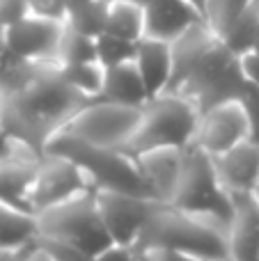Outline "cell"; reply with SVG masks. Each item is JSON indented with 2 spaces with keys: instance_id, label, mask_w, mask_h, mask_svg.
<instances>
[{
  "instance_id": "1",
  "label": "cell",
  "mask_w": 259,
  "mask_h": 261,
  "mask_svg": "<svg viewBox=\"0 0 259 261\" xmlns=\"http://www.w3.org/2000/svg\"><path fill=\"white\" fill-rule=\"evenodd\" d=\"M90 99L73 90L55 60L30 62L5 53L0 64V126L16 142L46 153L50 140Z\"/></svg>"
},
{
  "instance_id": "2",
  "label": "cell",
  "mask_w": 259,
  "mask_h": 261,
  "mask_svg": "<svg viewBox=\"0 0 259 261\" xmlns=\"http://www.w3.org/2000/svg\"><path fill=\"white\" fill-rule=\"evenodd\" d=\"M172 58L174 71L168 92L191 99L200 115L220 103L241 101L248 90L241 58H237L206 23L195 25L174 41Z\"/></svg>"
},
{
  "instance_id": "3",
  "label": "cell",
  "mask_w": 259,
  "mask_h": 261,
  "mask_svg": "<svg viewBox=\"0 0 259 261\" xmlns=\"http://www.w3.org/2000/svg\"><path fill=\"white\" fill-rule=\"evenodd\" d=\"M136 254L172 250L197 261H229L227 225L214 218L186 213L172 204H159L133 243Z\"/></svg>"
},
{
  "instance_id": "4",
  "label": "cell",
  "mask_w": 259,
  "mask_h": 261,
  "mask_svg": "<svg viewBox=\"0 0 259 261\" xmlns=\"http://www.w3.org/2000/svg\"><path fill=\"white\" fill-rule=\"evenodd\" d=\"M200 110L191 99L177 92H163L145 103L138 133L124 149L128 156L159 147L188 149L195 142Z\"/></svg>"
},
{
  "instance_id": "5",
  "label": "cell",
  "mask_w": 259,
  "mask_h": 261,
  "mask_svg": "<svg viewBox=\"0 0 259 261\" xmlns=\"http://www.w3.org/2000/svg\"><path fill=\"white\" fill-rule=\"evenodd\" d=\"M35 220L37 239L73 245L90 257L115 245L101 220L94 190L35 213Z\"/></svg>"
},
{
  "instance_id": "6",
  "label": "cell",
  "mask_w": 259,
  "mask_h": 261,
  "mask_svg": "<svg viewBox=\"0 0 259 261\" xmlns=\"http://www.w3.org/2000/svg\"><path fill=\"white\" fill-rule=\"evenodd\" d=\"M142 108L94 99L83 106L60 133L90 147L124 151L138 133Z\"/></svg>"
},
{
  "instance_id": "7",
  "label": "cell",
  "mask_w": 259,
  "mask_h": 261,
  "mask_svg": "<svg viewBox=\"0 0 259 261\" xmlns=\"http://www.w3.org/2000/svg\"><path fill=\"white\" fill-rule=\"evenodd\" d=\"M170 204L186 213L214 218V220L227 225L232 218V195L220 184L214 156L204 153L197 147L186 149L182 179H179V186Z\"/></svg>"
},
{
  "instance_id": "8",
  "label": "cell",
  "mask_w": 259,
  "mask_h": 261,
  "mask_svg": "<svg viewBox=\"0 0 259 261\" xmlns=\"http://www.w3.org/2000/svg\"><path fill=\"white\" fill-rule=\"evenodd\" d=\"M90 190H94V184L85 167L64 153L46 151L41 156L39 170L28 193V208L32 213H39L83 193H90Z\"/></svg>"
},
{
  "instance_id": "9",
  "label": "cell",
  "mask_w": 259,
  "mask_h": 261,
  "mask_svg": "<svg viewBox=\"0 0 259 261\" xmlns=\"http://www.w3.org/2000/svg\"><path fill=\"white\" fill-rule=\"evenodd\" d=\"M94 195L110 241L115 245H126V248H133L154 208L163 204L147 195L115 188H94Z\"/></svg>"
},
{
  "instance_id": "10",
  "label": "cell",
  "mask_w": 259,
  "mask_h": 261,
  "mask_svg": "<svg viewBox=\"0 0 259 261\" xmlns=\"http://www.w3.org/2000/svg\"><path fill=\"white\" fill-rule=\"evenodd\" d=\"M246 140H252V128L246 110H243V103L229 101V103H220L200 115L193 147L216 158Z\"/></svg>"
},
{
  "instance_id": "11",
  "label": "cell",
  "mask_w": 259,
  "mask_h": 261,
  "mask_svg": "<svg viewBox=\"0 0 259 261\" xmlns=\"http://www.w3.org/2000/svg\"><path fill=\"white\" fill-rule=\"evenodd\" d=\"M64 32L62 21H50L28 14L21 21L5 28V53L30 62H58L60 39Z\"/></svg>"
},
{
  "instance_id": "12",
  "label": "cell",
  "mask_w": 259,
  "mask_h": 261,
  "mask_svg": "<svg viewBox=\"0 0 259 261\" xmlns=\"http://www.w3.org/2000/svg\"><path fill=\"white\" fill-rule=\"evenodd\" d=\"M133 161H136L138 172H140L151 197L163 204L172 202L174 190H177L179 179H182L184 163H186V149H177V147L147 149V151L133 156Z\"/></svg>"
},
{
  "instance_id": "13",
  "label": "cell",
  "mask_w": 259,
  "mask_h": 261,
  "mask_svg": "<svg viewBox=\"0 0 259 261\" xmlns=\"http://www.w3.org/2000/svg\"><path fill=\"white\" fill-rule=\"evenodd\" d=\"M200 23L204 16L184 0H151L145 7V37L165 44H174Z\"/></svg>"
},
{
  "instance_id": "14",
  "label": "cell",
  "mask_w": 259,
  "mask_h": 261,
  "mask_svg": "<svg viewBox=\"0 0 259 261\" xmlns=\"http://www.w3.org/2000/svg\"><path fill=\"white\" fill-rule=\"evenodd\" d=\"M227 248L229 261H259V204L252 193L232 195Z\"/></svg>"
},
{
  "instance_id": "15",
  "label": "cell",
  "mask_w": 259,
  "mask_h": 261,
  "mask_svg": "<svg viewBox=\"0 0 259 261\" xmlns=\"http://www.w3.org/2000/svg\"><path fill=\"white\" fill-rule=\"evenodd\" d=\"M220 184L229 195H248L259 184V142H246L214 158Z\"/></svg>"
},
{
  "instance_id": "16",
  "label": "cell",
  "mask_w": 259,
  "mask_h": 261,
  "mask_svg": "<svg viewBox=\"0 0 259 261\" xmlns=\"http://www.w3.org/2000/svg\"><path fill=\"white\" fill-rule=\"evenodd\" d=\"M136 67L140 71L145 87L149 92V99L163 94L170 90L174 71V58H172V44H165L159 39H149L142 37L138 41V53H136Z\"/></svg>"
},
{
  "instance_id": "17",
  "label": "cell",
  "mask_w": 259,
  "mask_h": 261,
  "mask_svg": "<svg viewBox=\"0 0 259 261\" xmlns=\"http://www.w3.org/2000/svg\"><path fill=\"white\" fill-rule=\"evenodd\" d=\"M99 99L110 101V103L142 108L149 101V92H147L145 81H142L136 62H126V64H117V67L106 69V81H103V90H101Z\"/></svg>"
},
{
  "instance_id": "18",
  "label": "cell",
  "mask_w": 259,
  "mask_h": 261,
  "mask_svg": "<svg viewBox=\"0 0 259 261\" xmlns=\"http://www.w3.org/2000/svg\"><path fill=\"white\" fill-rule=\"evenodd\" d=\"M37 241L35 213L0 199V250H23Z\"/></svg>"
},
{
  "instance_id": "19",
  "label": "cell",
  "mask_w": 259,
  "mask_h": 261,
  "mask_svg": "<svg viewBox=\"0 0 259 261\" xmlns=\"http://www.w3.org/2000/svg\"><path fill=\"white\" fill-rule=\"evenodd\" d=\"M106 32L122 39L140 41L145 37V7L128 0H110Z\"/></svg>"
},
{
  "instance_id": "20",
  "label": "cell",
  "mask_w": 259,
  "mask_h": 261,
  "mask_svg": "<svg viewBox=\"0 0 259 261\" xmlns=\"http://www.w3.org/2000/svg\"><path fill=\"white\" fill-rule=\"evenodd\" d=\"M257 39H259V9H257V0H255L252 7L227 30V35L223 37V44L237 58H243V55L252 53Z\"/></svg>"
},
{
  "instance_id": "21",
  "label": "cell",
  "mask_w": 259,
  "mask_h": 261,
  "mask_svg": "<svg viewBox=\"0 0 259 261\" xmlns=\"http://www.w3.org/2000/svg\"><path fill=\"white\" fill-rule=\"evenodd\" d=\"M255 0H209L204 9V23L214 35L223 39L227 30L252 7Z\"/></svg>"
},
{
  "instance_id": "22",
  "label": "cell",
  "mask_w": 259,
  "mask_h": 261,
  "mask_svg": "<svg viewBox=\"0 0 259 261\" xmlns=\"http://www.w3.org/2000/svg\"><path fill=\"white\" fill-rule=\"evenodd\" d=\"M62 73L67 78V83L78 90L85 99L94 101L101 96L106 81V67H101L99 62H85V64H60Z\"/></svg>"
},
{
  "instance_id": "23",
  "label": "cell",
  "mask_w": 259,
  "mask_h": 261,
  "mask_svg": "<svg viewBox=\"0 0 259 261\" xmlns=\"http://www.w3.org/2000/svg\"><path fill=\"white\" fill-rule=\"evenodd\" d=\"M58 62L60 64L99 62V60H96V39L73 30L71 25L64 23V32H62L60 50H58Z\"/></svg>"
},
{
  "instance_id": "24",
  "label": "cell",
  "mask_w": 259,
  "mask_h": 261,
  "mask_svg": "<svg viewBox=\"0 0 259 261\" xmlns=\"http://www.w3.org/2000/svg\"><path fill=\"white\" fill-rule=\"evenodd\" d=\"M136 53H138V41L122 39V37L108 35V32L96 37V60H99V64L106 69L133 62Z\"/></svg>"
},
{
  "instance_id": "25",
  "label": "cell",
  "mask_w": 259,
  "mask_h": 261,
  "mask_svg": "<svg viewBox=\"0 0 259 261\" xmlns=\"http://www.w3.org/2000/svg\"><path fill=\"white\" fill-rule=\"evenodd\" d=\"M108 9H110V0H94L92 5L83 7L81 12L69 14L64 23L71 25L73 30L96 39V37H101L106 32V25H108Z\"/></svg>"
},
{
  "instance_id": "26",
  "label": "cell",
  "mask_w": 259,
  "mask_h": 261,
  "mask_svg": "<svg viewBox=\"0 0 259 261\" xmlns=\"http://www.w3.org/2000/svg\"><path fill=\"white\" fill-rule=\"evenodd\" d=\"M37 243L48 252V257L53 261H92L90 254H85L83 250L73 248V245L58 243V241H46V239H37Z\"/></svg>"
},
{
  "instance_id": "27",
  "label": "cell",
  "mask_w": 259,
  "mask_h": 261,
  "mask_svg": "<svg viewBox=\"0 0 259 261\" xmlns=\"http://www.w3.org/2000/svg\"><path fill=\"white\" fill-rule=\"evenodd\" d=\"M30 14L50 21H67V0H30Z\"/></svg>"
},
{
  "instance_id": "28",
  "label": "cell",
  "mask_w": 259,
  "mask_h": 261,
  "mask_svg": "<svg viewBox=\"0 0 259 261\" xmlns=\"http://www.w3.org/2000/svg\"><path fill=\"white\" fill-rule=\"evenodd\" d=\"M30 14V0H0V28L21 21Z\"/></svg>"
},
{
  "instance_id": "29",
  "label": "cell",
  "mask_w": 259,
  "mask_h": 261,
  "mask_svg": "<svg viewBox=\"0 0 259 261\" xmlns=\"http://www.w3.org/2000/svg\"><path fill=\"white\" fill-rule=\"evenodd\" d=\"M241 103H243V110H246V115H248V122H250L252 140L259 142V87L248 83V90L243 92Z\"/></svg>"
},
{
  "instance_id": "30",
  "label": "cell",
  "mask_w": 259,
  "mask_h": 261,
  "mask_svg": "<svg viewBox=\"0 0 259 261\" xmlns=\"http://www.w3.org/2000/svg\"><path fill=\"white\" fill-rule=\"evenodd\" d=\"M92 261H140L133 248H126V245H110L103 252L94 254Z\"/></svg>"
},
{
  "instance_id": "31",
  "label": "cell",
  "mask_w": 259,
  "mask_h": 261,
  "mask_svg": "<svg viewBox=\"0 0 259 261\" xmlns=\"http://www.w3.org/2000/svg\"><path fill=\"white\" fill-rule=\"evenodd\" d=\"M138 259L140 261H197L182 252H172V250H149V252L138 254Z\"/></svg>"
},
{
  "instance_id": "32",
  "label": "cell",
  "mask_w": 259,
  "mask_h": 261,
  "mask_svg": "<svg viewBox=\"0 0 259 261\" xmlns=\"http://www.w3.org/2000/svg\"><path fill=\"white\" fill-rule=\"evenodd\" d=\"M241 69H243V76L250 85L259 87V55L255 53H248L241 58Z\"/></svg>"
},
{
  "instance_id": "33",
  "label": "cell",
  "mask_w": 259,
  "mask_h": 261,
  "mask_svg": "<svg viewBox=\"0 0 259 261\" xmlns=\"http://www.w3.org/2000/svg\"><path fill=\"white\" fill-rule=\"evenodd\" d=\"M16 261H53L48 257V252H46L44 248H41L39 243H32V245H28L25 250H23L21 254H18V259Z\"/></svg>"
},
{
  "instance_id": "34",
  "label": "cell",
  "mask_w": 259,
  "mask_h": 261,
  "mask_svg": "<svg viewBox=\"0 0 259 261\" xmlns=\"http://www.w3.org/2000/svg\"><path fill=\"white\" fill-rule=\"evenodd\" d=\"M92 3H94V0H67V16L81 12L83 7H87V5H92Z\"/></svg>"
},
{
  "instance_id": "35",
  "label": "cell",
  "mask_w": 259,
  "mask_h": 261,
  "mask_svg": "<svg viewBox=\"0 0 259 261\" xmlns=\"http://www.w3.org/2000/svg\"><path fill=\"white\" fill-rule=\"evenodd\" d=\"M25 250V248H23ZM23 250H0V261H16Z\"/></svg>"
},
{
  "instance_id": "36",
  "label": "cell",
  "mask_w": 259,
  "mask_h": 261,
  "mask_svg": "<svg viewBox=\"0 0 259 261\" xmlns=\"http://www.w3.org/2000/svg\"><path fill=\"white\" fill-rule=\"evenodd\" d=\"M184 3H188L191 7H195L197 12L204 16V9H206V3H209V0H184Z\"/></svg>"
},
{
  "instance_id": "37",
  "label": "cell",
  "mask_w": 259,
  "mask_h": 261,
  "mask_svg": "<svg viewBox=\"0 0 259 261\" xmlns=\"http://www.w3.org/2000/svg\"><path fill=\"white\" fill-rule=\"evenodd\" d=\"M5 60V28H0V64Z\"/></svg>"
},
{
  "instance_id": "38",
  "label": "cell",
  "mask_w": 259,
  "mask_h": 261,
  "mask_svg": "<svg viewBox=\"0 0 259 261\" xmlns=\"http://www.w3.org/2000/svg\"><path fill=\"white\" fill-rule=\"evenodd\" d=\"M128 3H136V5H140V7H147L151 0H128Z\"/></svg>"
},
{
  "instance_id": "39",
  "label": "cell",
  "mask_w": 259,
  "mask_h": 261,
  "mask_svg": "<svg viewBox=\"0 0 259 261\" xmlns=\"http://www.w3.org/2000/svg\"><path fill=\"white\" fill-rule=\"evenodd\" d=\"M252 197H255V199H257V204H259V184L255 186V190H252Z\"/></svg>"
},
{
  "instance_id": "40",
  "label": "cell",
  "mask_w": 259,
  "mask_h": 261,
  "mask_svg": "<svg viewBox=\"0 0 259 261\" xmlns=\"http://www.w3.org/2000/svg\"><path fill=\"white\" fill-rule=\"evenodd\" d=\"M252 53L259 55V39H257V44H255V48H252Z\"/></svg>"
},
{
  "instance_id": "41",
  "label": "cell",
  "mask_w": 259,
  "mask_h": 261,
  "mask_svg": "<svg viewBox=\"0 0 259 261\" xmlns=\"http://www.w3.org/2000/svg\"><path fill=\"white\" fill-rule=\"evenodd\" d=\"M257 9H259V0H257Z\"/></svg>"
}]
</instances>
